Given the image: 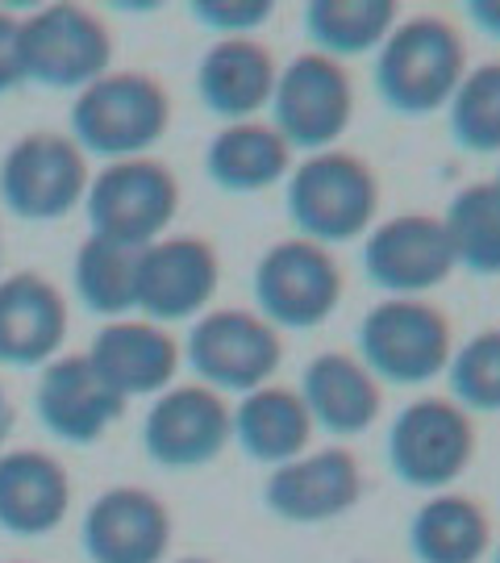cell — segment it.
Returning a JSON list of instances; mask_svg holds the SVG:
<instances>
[{
  "label": "cell",
  "mask_w": 500,
  "mask_h": 563,
  "mask_svg": "<svg viewBox=\"0 0 500 563\" xmlns=\"http://www.w3.org/2000/svg\"><path fill=\"white\" fill-rule=\"evenodd\" d=\"M384 184L380 172L355 151H318L292 163L284 180V209L297 239L342 246L367 239V230L380 222Z\"/></svg>",
  "instance_id": "obj_1"
},
{
  "label": "cell",
  "mask_w": 500,
  "mask_h": 563,
  "mask_svg": "<svg viewBox=\"0 0 500 563\" xmlns=\"http://www.w3.org/2000/svg\"><path fill=\"white\" fill-rule=\"evenodd\" d=\"M463 76H467V38L459 21L446 13L400 18L397 30L376 51L371 67L380 101L397 118L413 121L446 109Z\"/></svg>",
  "instance_id": "obj_2"
},
{
  "label": "cell",
  "mask_w": 500,
  "mask_h": 563,
  "mask_svg": "<svg viewBox=\"0 0 500 563\" xmlns=\"http://www.w3.org/2000/svg\"><path fill=\"white\" fill-rule=\"evenodd\" d=\"M67 125L84 155L109 163L151 155V146H159L171 130V92L151 71L113 67L76 92Z\"/></svg>",
  "instance_id": "obj_3"
},
{
  "label": "cell",
  "mask_w": 500,
  "mask_h": 563,
  "mask_svg": "<svg viewBox=\"0 0 500 563\" xmlns=\"http://www.w3.org/2000/svg\"><path fill=\"white\" fill-rule=\"evenodd\" d=\"M355 355L380 384L421 388L438 380L455 355V322L430 297H384L363 313Z\"/></svg>",
  "instance_id": "obj_4"
},
{
  "label": "cell",
  "mask_w": 500,
  "mask_h": 563,
  "mask_svg": "<svg viewBox=\"0 0 500 563\" xmlns=\"http://www.w3.org/2000/svg\"><path fill=\"white\" fill-rule=\"evenodd\" d=\"M184 201L180 176L155 155H134V159L104 163L84 197L88 213V234L121 246H151L167 239V230L176 222Z\"/></svg>",
  "instance_id": "obj_5"
},
{
  "label": "cell",
  "mask_w": 500,
  "mask_h": 563,
  "mask_svg": "<svg viewBox=\"0 0 500 563\" xmlns=\"http://www.w3.org/2000/svg\"><path fill=\"white\" fill-rule=\"evenodd\" d=\"M480 430L455 397L425 393L400 409L388 426V467L400 484L421 493H446L476 463Z\"/></svg>",
  "instance_id": "obj_6"
},
{
  "label": "cell",
  "mask_w": 500,
  "mask_h": 563,
  "mask_svg": "<svg viewBox=\"0 0 500 563\" xmlns=\"http://www.w3.org/2000/svg\"><path fill=\"white\" fill-rule=\"evenodd\" d=\"M113 71V30L76 0L42 4L21 18V76L51 92H80Z\"/></svg>",
  "instance_id": "obj_7"
},
{
  "label": "cell",
  "mask_w": 500,
  "mask_h": 563,
  "mask_svg": "<svg viewBox=\"0 0 500 563\" xmlns=\"http://www.w3.org/2000/svg\"><path fill=\"white\" fill-rule=\"evenodd\" d=\"M251 288L259 305L255 313H263L276 330H318L338 313L346 272L330 246L292 234L263 251Z\"/></svg>",
  "instance_id": "obj_8"
},
{
  "label": "cell",
  "mask_w": 500,
  "mask_h": 563,
  "mask_svg": "<svg viewBox=\"0 0 500 563\" xmlns=\"http://www.w3.org/2000/svg\"><path fill=\"white\" fill-rule=\"evenodd\" d=\"M92 167L71 134L30 130L0 159V209L18 222H63L88 197Z\"/></svg>",
  "instance_id": "obj_9"
},
{
  "label": "cell",
  "mask_w": 500,
  "mask_h": 563,
  "mask_svg": "<svg viewBox=\"0 0 500 563\" xmlns=\"http://www.w3.org/2000/svg\"><path fill=\"white\" fill-rule=\"evenodd\" d=\"M184 360L197 372V380L218 388L221 397H246L276 380V372L284 367V334L255 309L225 305L192 322L184 339Z\"/></svg>",
  "instance_id": "obj_10"
},
{
  "label": "cell",
  "mask_w": 500,
  "mask_h": 563,
  "mask_svg": "<svg viewBox=\"0 0 500 563\" xmlns=\"http://www.w3.org/2000/svg\"><path fill=\"white\" fill-rule=\"evenodd\" d=\"M267 113H271L267 121L280 130V139L292 151L304 155L330 151L346 139L355 121V80L346 63L318 51H300L297 59L280 67Z\"/></svg>",
  "instance_id": "obj_11"
},
{
  "label": "cell",
  "mask_w": 500,
  "mask_h": 563,
  "mask_svg": "<svg viewBox=\"0 0 500 563\" xmlns=\"http://www.w3.org/2000/svg\"><path fill=\"white\" fill-rule=\"evenodd\" d=\"M234 443V405L200 380L171 384L142 418V451L167 472L209 467Z\"/></svg>",
  "instance_id": "obj_12"
},
{
  "label": "cell",
  "mask_w": 500,
  "mask_h": 563,
  "mask_svg": "<svg viewBox=\"0 0 500 563\" xmlns=\"http://www.w3.org/2000/svg\"><path fill=\"white\" fill-rule=\"evenodd\" d=\"M221 288L218 246L200 234H167L138 251V305L146 322H197Z\"/></svg>",
  "instance_id": "obj_13"
},
{
  "label": "cell",
  "mask_w": 500,
  "mask_h": 563,
  "mask_svg": "<svg viewBox=\"0 0 500 563\" xmlns=\"http://www.w3.org/2000/svg\"><path fill=\"white\" fill-rule=\"evenodd\" d=\"M359 260L367 280L388 297H425L459 272L442 218L425 209H404L371 225Z\"/></svg>",
  "instance_id": "obj_14"
},
{
  "label": "cell",
  "mask_w": 500,
  "mask_h": 563,
  "mask_svg": "<svg viewBox=\"0 0 500 563\" xmlns=\"http://www.w3.org/2000/svg\"><path fill=\"white\" fill-rule=\"evenodd\" d=\"M363 467L351 446H318L271 467L263 505L288 526H325L346 518L363 501Z\"/></svg>",
  "instance_id": "obj_15"
},
{
  "label": "cell",
  "mask_w": 500,
  "mask_h": 563,
  "mask_svg": "<svg viewBox=\"0 0 500 563\" xmlns=\"http://www.w3.org/2000/svg\"><path fill=\"white\" fill-rule=\"evenodd\" d=\"M171 539V509L142 484H113L84 509L80 547L92 563H163Z\"/></svg>",
  "instance_id": "obj_16"
},
{
  "label": "cell",
  "mask_w": 500,
  "mask_h": 563,
  "mask_svg": "<svg viewBox=\"0 0 500 563\" xmlns=\"http://www.w3.org/2000/svg\"><path fill=\"white\" fill-rule=\"evenodd\" d=\"M88 363L118 397H159L171 388L184 367V342L159 322L146 318H118L104 322L88 342Z\"/></svg>",
  "instance_id": "obj_17"
},
{
  "label": "cell",
  "mask_w": 500,
  "mask_h": 563,
  "mask_svg": "<svg viewBox=\"0 0 500 563\" xmlns=\"http://www.w3.org/2000/svg\"><path fill=\"white\" fill-rule=\"evenodd\" d=\"M71 309L63 288L34 267L0 276V367H46L63 355Z\"/></svg>",
  "instance_id": "obj_18"
},
{
  "label": "cell",
  "mask_w": 500,
  "mask_h": 563,
  "mask_svg": "<svg viewBox=\"0 0 500 563\" xmlns=\"http://www.w3.org/2000/svg\"><path fill=\"white\" fill-rule=\"evenodd\" d=\"M125 405L130 401L100 380L84 351L46 363L34 388V413L46 426V434L71 446H92L104 439L109 426L121 422Z\"/></svg>",
  "instance_id": "obj_19"
},
{
  "label": "cell",
  "mask_w": 500,
  "mask_h": 563,
  "mask_svg": "<svg viewBox=\"0 0 500 563\" xmlns=\"http://www.w3.org/2000/svg\"><path fill=\"white\" fill-rule=\"evenodd\" d=\"M71 472L42 446L0 451V530L13 539H46L71 514Z\"/></svg>",
  "instance_id": "obj_20"
},
{
  "label": "cell",
  "mask_w": 500,
  "mask_h": 563,
  "mask_svg": "<svg viewBox=\"0 0 500 563\" xmlns=\"http://www.w3.org/2000/svg\"><path fill=\"white\" fill-rule=\"evenodd\" d=\"M300 401L318 430L334 439H359L384 413V384L355 351H321L300 372Z\"/></svg>",
  "instance_id": "obj_21"
},
{
  "label": "cell",
  "mask_w": 500,
  "mask_h": 563,
  "mask_svg": "<svg viewBox=\"0 0 500 563\" xmlns=\"http://www.w3.org/2000/svg\"><path fill=\"white\" fill-rule=\"evenodd\" d=\"M276 80H280V63L259 38H218L197 63L200 104L225 125L259 118L271 104Z\"/></svg>",
  "instance_id": "obj_22"
},
{
  "label": "cell",
  "mask_w": 500,
  "mask_h": 563,
  "mask_svg": "<svg viewBox=\"0 0 500 563\" xmlns=\"http://www.w3.org/2000/svg\"><path fill=\"white\" fill-rule=\"evenodd\" d=\"M292 155L297 151L280 139V130L271 121H230L204 146V176L221 192L251 197V192H267L280 180H288Z\"/></svg>",
  "instance_id": "obj_23"
},
{
  "label": "cell",
  "mask_w": 500,
  "mask_h": 563,
  "mask_svg": "<svg viewBox=\"0 0 500 563\" xmlns=\"http://www.w3.org/2000/svg\"><path fill=\"white\" fill-rule=\"evenodd\" d=\"M313 418L300 401L297 388L288 384H263L234 405V443L246 460L263 467H280L313 446Z\"/></svg>",
  "instance_id": "obj_24"
},
{
  "label": "cell",
  "mask_w": 500,
  "mask_h": 563,
  "mask_svg": "<svg viewBox=\"0 0 500 563\" xmlns=\"http://www.w3.org/2000/svg\"><path fill=\"white\" fill-rule=\"evenodd\" d=\"M409 551L418 563H480L492 551V518L467 493H430L409 522Z\"/></svg>",
  "instance_id": "obj_25"
},
{
  "label": "cell",
  "mask_w": 500,
  "mask_h": 563,
  "mask_svg": "<svg viewBox=\"0 0 500 563\" xmlns=\"http://www.w3.org/2000/svg\"><path fill=\"white\" fill-rule=\"evenodd\" d=\"M400 4L397 0H309L300 9V25L309 51L330 59H359L376 55L384 38L397 30Z\"/></svg>",
  "instance_id": "obj_26"
},
{
  "label": "cell",
  "mask_w": 500,
  "mask_h": 563,
  "mask_svg": "<svg viewBox=\"0 0 500 563\" xmlns=\"http://www.w3.org/2000/svg\"><path fill=\"white\" fill-rule=\"evenodd\" d=\"M71 280H76V297H80L88 313H97L104 322L134 318V305H138V251L88 234L80 242V251H76V260H71Z\"/></svg>",
  "instance_id": "obj_27"
},
{
  "label": "cell",
  "mask_w": 500,
  "mask_h": 563,
  "mask_svg": "<svg viewBox=\"0 0 500 563\" xmlns=\"http://www.w3.org/2000/svg\"><path fill=\"white\" fill-rule=\"evenodd\" d=\"M442 230L451 242L455 267H467L471 276H500V188L497 180L463 184L451 197Z\"/></svg>",
  "instance_id": "obj_28"
},
{
  "label": "cell",
  "mask_w": 500,
  "mask_h": 563,
  "mask_svg": "<svg viewBox=\"0 0 500 563\" xmlns=\"http://www.w3.org/2000/svg\"><path fill=\"white\" fill-rule=\"evenodd\" d=\"M451 139L471 155H500V59L467 67L446 104Z\"/></svg>",
  "instance_id": "obj_29"
},
{
  "label": "cell",
  "mask_w": 500,
  "mask_h": 563,
  "mask_svg": "<svg viewBox=\"0 0 500 563\" xmlns=\"http://www.w3.org/2000/svg\"><path fill=\"white\" fill-rule=\"evenodd\" d=\"M451 397L476 418V413H500V325H488L480 334L455 346L451 367Z\"/></svg>",
  "instance_id": "obj_30"
},
{
  "label": "cell",
  "mask_w": 500,
  "mask_h": 563,
  "mask_svg": "<svg viewBox=\"0 0 500 563\" xmlns=\"http://www.w3.org/2000/svg\"><path fill=\"white\" fill-rule=\"evenodd\" d=\"M188 13L197 25L221 38H255V30L276 18V4L271 0H192Z\"/></svg>",
  "instance_id": "obj_31"
},
{
  "label": "cell",
  "mask_w": 500,
  "mask_h": 563,
  "mask_svg": "<svg viewBox=\"0 0 500 563\" xmlns=\"http://www.w3.org/2000/svg\"><path fill=\"white\" fill-rule=\"evenodd\" d=\"M25 76H21V18L9 9H0V97L18 92Z\"/></svg>",
  "instance_id": "obj_32"
},
{
  "label": "cell",
  "mask_w": 500,
  "mask_h": 563,
  "mask_svg": "<svg viewBox=\"0 0 500 563\" xmlns=\"http://www.w3.org/2000/svg\"><path fill=\"white\" fill-rule=\"evenodd\" d=\"M463 13H467V21H471L480 34L500 42V0H467Z\"/></svg>",
  "instance_id": "obj_33"
},
{
  "label": "cell",
  "mask_w": 500,
  "mask_h": 563,
  "mask_svg": "<svg viewBox=\"0 0 500 563\" xmlns=\"http://www.w3.org/2000/svg\"><path fill=\"white\" fill-rule=\"evenodd\" d=\"M13 426H18V409H13L9 393H4V384H0V451H4V443H9Z\"/></svg>",
  "instance_id": "obj_34"
},
{
  "label": "cell",
  "mask_w": 500,
  "mask_h": 563,
  "mask_svg": "<svg viewBox=\"0 0 500 563\" xmlns=\"http://www.w3.org/2000/svg\"><path fill=\"white\" fill-rule=\"evenodd\" d=\"M176 563H218V560H204V555H184V560H176Z\"/></svg>",
  "instance_id": "obj_35"
},
{
  "label": "cell",
  "mask_w": 500,
  "mask_h": 563,
  "mask_svg": "<svg viewBox=\"0 0 500 563\" xmlns=\"http://www.w3.org/2000/svg\"><path fill=\"white\" fill-rule=\"evenodd\" d=\"M0 263H4V230H0Z\"/></svg>",
  "instance_id": "obj_36"
},
{
  "label": "cell",
  "mask_w": 500,
  "mask_h": 563,
  "mask_svg": "<svg viewBox=\"0 0 500 563\" xmlns=\"http://www.w3.org/2000/svg\"><path fill=\"white\" fill-rule=\"evenodd\" d=\"M492 180H497V188H500V172H497V176H492Z\"/></svg>",
  "instance_id": "obj_37"
},
{
  "label": "cell",
  "mask_w": 500,
  "mask_h": 563,
  "mask_svg": "<svg viewBox=\"0 0 500 563\" xmlns=\"http://www.w3.org/2000/svg\"><path fill=\"white\" fill-rule=\"evenodd\" d=\"M9 563H30V560H9Z\"/></svg>",
  "instance_id": "obj_38"
},
{
  "label": "cell",
  "mask_w": 500,
  "mask_h": 563,
  "mask_svg": "<svg viewBox=\"0 0 500 563\" xmlns=\"http://www.w3.org/2000/svg\"><path fill=\"white\" fill-rule=\"evenodd\" d=\"M492 563H500V547H497V560H492Z\"/></svg>",
  "instance_id": "obj_39"
}]
</instances>
